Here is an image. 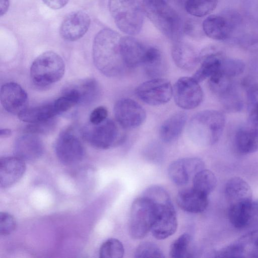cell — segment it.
Instances as JSON below:
<instances>
[{"instance_id": "cell-20", "label": "cell", "mask_w": 258, "mask_h": 258, "mask_svg": "<svg viewBox=\"0 0 258 258\" xmlns=\"http://www.w3.org/2000/svg\"><path fill=\"white\" fill-rule=\"evenodd\" d=\"M176 201L179 207L183 210L191 213H199L207 209L208 196L192 187L179 191L177 195Z\"/></svg>"}, {"instance_id": "cell-11", "label": "cell", "mask_w": 258, "mask_h": 258, "mask_svg": "<svg viewBox=\"0 0 258 258\" xmlns=\"http://www.w3.org/2000/svg\"><path fill=\"white\" fill-rule=\"evenodd\" d=\"M136 94L145 103L157 106L166 103L171 99L173 89L167 80L153 78L140 84L136 89Z\"/></svg>"}, {"instance_id": "cell-16", "label": "cell", "mask_w": 258, "mask_h": 258, "mask_svg": "<svg viewBox=\"0 0 258 258\" xmlns=\"http://www.w3.org/2000/svg\"><path fill=\"white\" fill-rule=\"evenodd\" d=\"M0 100L2 106L7 111L18 115L27 107L28 96L20 85L15 82H9L1 88Z\"/></svg>"}, {"instance_id": "cell-29", "label": "cell", "mask_w": 258, "mask_h": 258, "mask_svg": "<svg viewBox=\"0 0 258 258\" xmlns=\"http://www.w3.org/2000/svg\"><path fill=\"white\" fill-rule=\"evenodd\" d=\"M216 95L224 108L228 111L237 112L243 107V102L236 86L231 81L221 88Z\"/></svg>"}, {"instance_id": "cell-31", "label": "cell", "mask_w": 258, "mask_h": 258, "mask_svg": "<svg viewBox=\"0 0 258 258\" xmlns=\"http://www.w3.org/2000/svg\"><path fill=\"white\" fill-rule=\"evenodd\" d=\"M195 251L192 237L188 233H184L171 244L169 254L173 258L193 257Z\"/></svg>"}, {"instance_id": "cell-46", "label": "cell", "mask_w": 258, "mask_h": 258, "mask_svg": "<svg viewBox=\"0 0 258 258\" xmlns=\"http://www.w3.org/2000/svg\"><path fill=\"white\" fill-rule=\"evenodd\" d=\"M166 1H168V2H169V1H170V0H166Z\"/></svg>"}, {"instance_id": "cell-25", "label": "cell", "mask_w": 258, "mask_h": 258, "mask_svg": "<svg viewBox=\"0 0 258 258\" xmlns=\"http://www.w3.org/2000/svg\"><path fill=\"white\" fill-rule=\"evenodd\" d=\"M187 120L184 112H178L166 119L161 125L159 135L162 141L169 143L175 141L181 133Z\"/></svg>"}, {"instance_id": "cell-27", "label": "cell", "mask_w": 258, "mask_h": 258, "mask_svg": "<svg viewBox=\"0 0 258 258\" xmlns=\"http://www.w3.org/2000/svg\"><path fill=\"white\" fill-rule=\"evenodd\" d=\"M254 203H240L229 205L228 216L230 223L235 228L242 229L252 221Z\"/></svg>"}, {"instance_id": "cell-35", "label": "cell", "mask_w": 258, "mask_h": 258, "mask_svg": "<svg viewBox=\"0 0 258 258\" xmlns=\"http://www.w3.org/2000/svg\"><path fill=\"white\" fill-rule=\"evenodd\" d=\"M244 69L245 64L242 60L224 57L218 71L224 77L231 79L242 74Z\"/></svg>"}, {"instance_id": "cell-21", "label": "cell", "mask_w": 258, "mask_h": 258, "mask_svg": "<svg viewBox=\"0 0 258 258\" xmlns=\"http://www.w3.org/2000/svg\"><path fill=\"white\" fill-rule=\"evenodd\" d=\"M148 47V46L132 36L121 37L122 54L127 69L142 65Z\"/></svg>"}, {"instance_id": "cell-45", "label": "cell", "mask_w": 258, "mask_h": 258, "mask_svg": "<svg viewBox=\"0 0 258 258\" xmlns=\"http://www.w3.org/2000/svg\"><path fill=\"white\" fill-rule=\"evenodd\" d=\"M12 131L9 128H3L0 130V137L1 138H7L11 136Z\"/></svg>"}, {"instance_id": "cell-30", "label": "cell", "mask_w": 258, "mask_h": 258, "mask_svg": "<svg viewBox=\"0 0 258 258\" xmlns=\"http://www.w3.org/2000/svg\"><path fill=\"white\" fill-rule=\"evenodd\" d=\"M70 85L76 91L79 98V104H89L93 102L99 95V86L94 79H85Z\"/></svg>"}, {"instance_id": "cell-41", "label": "cell", "mask_w": 258, "mask_h": 258, "mask_svg": "<svg viewBox=\"0 0 258 258\" xmlns=\"http://www.w3.org/2000/svg\"><path fill=\"white\" fill-rule=\"evenodd\" d=\"M16 227V221L15 218L7 212L0 213V234L2 235H7L12 233Z\"/></svg>"}, {"instance_id": "cell-17", "label": "cell", "mask_w": 258, "mask_h": 258, "mask_svg": "<svg viewBox=\"0 0 258 258\" xmlns=\"http://www.w3.org/2000/svg\"><path fill=\"white\" fill-rule=\"evenodd\" d=\"M43 145L35 134L28 133L17 139L14 144L16 156L25 161H34L43 153Z\"/></svg>"}, {"instance_id": "cell-5", "label": "cell", "mask_w": 258, "mask_h": 258, "mask_svg": "<svg viewBox=\"0 0 258 258\" xmlns=\"http://www.w3.org/2000/svg\"><path fill=\"white\" fill-rule=\"evenodd\" d=\"M108 9L116 26L121 31L131 36L140 32L144 15L138 0H109Z\"/></svg>"}, {"instance_id": "cell-32", "label": "cell", "mask_w": 258, "mask_h": 258, "mask_svg": "<svg viewBox=\"0 0 258 258\" xmlns=\"http://www.w3.org/2000/svg\"><path fill=\"white\" fill-rule=\"evenodd\" d=\"M192 181L195 189L209 196L215 188L217 180L214 173L204 169L194 176Z\"/></svg>"}, {"instance_id": "cell-14", "label": "cell", "mask_w": 258, "mask_h": 258, "mask_svg": "<svg viewBox=\"0 0 258 258\" xmlns=\"http://www.w3.org/2000/svg\"><path fill=\"white\" fill-rule=\"evenodd\" d=\"M204 169L205 164L201 159L188 157L172 162L168 167V173L173 182L182 185L187 184L198 172Z\"/></svg>"}, {"instance_id": "cell-38", "label": "cell", "mask_w": 258, "mask_h": 258, "mask_svg": "<svg viewBox=\"0 0 258 258\" xmlns=\"http://www.w3.org/2000/svg\"><path fill=\"white\" fill-rule=\"evenodd\" d=\"M245 247V254L258 257V230L249 232L238 239Z\"/></svg>"}, {"instance_id": "cell-15", "label": "cell", "mask_w": 258, "mask_h": 258, "mask_svg": "<svg viewBox=\"0 0 258 258\" xmlns=\"http://www.w3.org/2000/svg\"><path fill=\"white\" fill-rule=\"evenodd\" d=\"M91 19L85 12L79 11L70 14L62 22L59 34L64 39L75 41L81 38L88 31Z\"/></svg>"}, {"instance_id": "cell-43", "label": "cell", "mask_w": 258, "mask_h": 258, "mask_svg": "<svg viewBox=\"0 0 258 258\" xmlns=\"http://www.w3.org/2000/svg\"><path fill=\"white\" fill-rule=\"evenodd\" d=\"M48 7L53 10H58L65 7L69 0H42Z\"/></svg>"}, {"instance_id": "cell-36", "label": "cell", "mask_w": 258, "mask_h": 258, "mask_svg": "<svg viewBox=\"0 0 258 258\" xmlns=\"http://www.w3.org/2000/svg\"><path fill=\"white\" fill-rule=\"evenodd\" d=\"M247 109L249 120L258 125V84H253L247 91Z\"/></svg>"}, {"instance_id": "cell-7", "label": "cell", "mask_w": 258, "mask_h": 258, "mask_svg": "<svg viewBox=\"0 0 258 258\" xmlns=\"http://www.w3.org/2000/svg\"><path fill=\"white\" fill-rule=\"evenodd\" d=\"M118 123L106 119L98 124L89 123L82 130L83 138L92 146L100 149H107L121 145L125 136Z\"/></svg>"}, {"instance_id": "cell-34", "label": "cell", "mask_w": 258, "mask_h": 258, "mask_svg": "<svg viewBox=\"0 0 258 258\" xmlns=\"http://www.w3.org/2000/svg\"><path fill=\"white\" fill-rule=\"evenodd\" d=\"M124 249L122 243L115 238L106 240L101 246L99 257L101 258H121L123 257Z\"/></svg>"}, {"instance_id": "cell-39", "label": "cell", "mask_w": 258, "mask_h": 258, "mask_svg": "<svg viewBox=\"0 0 258 258\" xmlns=\"http://www.w3.org/2000/svg\"><path fill=\"white\" fill-rule=\"evenodd\" d=\"M244 256H245V248L239 239L214 253V257H216Z\"/></svg>"}, {"instance_id": "cell-42", "label": "cell", "mask_w": 258, "mask_h": 258, "mask_svg": "<svg viewBox=\"0 0 258 258\" xmlns=\"http://www.w3.org/2000/svg\"><path fill=\"white\" fill-rule=\"evenodd\" d=\"M108 110L103 106H98L93 110L89 117L90 123L98 124L107 119Z\"/></svg>"}, {"instance_id": "cell-4", "label": "cell", "mask_w": 258, "mask_h": 258, "mask_svg": "<svg viewBox=\"0 0 258 258\" xmlns=\"http://www.w3.org/2000/svg\"><path fill=\"white\" fill-rule=\"evenodd\" d=\"M225 125L223 113L206 110L196 113L190 120L187 132L191 139L200 143L213 145L221 138Z\"/></svg>"}, {"instance_id": "cell-6", "label": "cell", "mask_w": 258, "mask_h": 258, "mask_svg": "<svg viewBox=\"0 0 258 258\" xmlns=\"http://www.w3.org/2000/svg\"><path fill=\"white\" fill-rule=\"evenodd\" d=\"M65 64L56 53L48 51L38 56L30 68V77L33 84L45 87L59 81L63 76Z\"/></svg>"}, {"instance_id": "cell-24", "label": "cell", "mask_w": 258, "mask_h": 258, "mask_svg": "<svg viewBox=\"0 0 258 258\" xmlns=\"http://www.w3.org/2000/svg\"><path fill=\"white\" fill-rule=\"evenodd\" d=\"M226 196L230 205L252 202V191L249 185L242 178L229 179L225 186Z\"/></svg>"}, {"instance_id": "cell-18", "label": "cell", "mask_w": 258, "mask_h": 258, "mask_svg": "<svg viewBox=\"0 0 258 258\" xmlns=\"http://www.w3.org/2000/svg\"><path fill=\"white\" fill-rule=\"evenodd\" d=\"M26 170L24 161L17 156L4 157L0 159V185L7 188L16 183Z\"/></svg>"}, {"instance_id": "cell-22", "label": "cell", "mask_w": 258, "mask_h": 258, "mask_svg": "<svg viewBox=\"0 0 258 258\" xmlns=\"http://www.w3.org/2000/svg\"><path fill=\"white\" fill-rule=\"evenodd\" d=\"M235 144L241 153L247 154L258 150V125L248 121L236 132Z\"/></svg>"}, {"instance_id": "cell-26", "label": "cell", "mask_w": 258, "mask_h": 258, "mask_svg": "<svg viewBox=\"0 0 258 258\" xmlns=\"http://www.w3.org/2000/svg\"><path fill=\"white\" fill-rule=\"evenodd\" d=\"M148 76L158 78L166 71V64L162 52L157 48L148 46L142 64Z\"/></svg>"}, {"instance_id": "cell-19", "label": "cell", "mask_w": 258, "mask_h": 258, "mask_svg": "<svg viewBox=\"0 0 258 258\" xmlns=\"http://www.w3.org/2000/svg\"><path fill=\"white\" fill-rule=\"evenodd\" d=\"M223 58L216 48L206 49L199 55L200 67L192 77L199 83L209 78L219 70Z\"/></svg>"}, {"instance_id": "cell-37", "label": "cell", "mask_w": 258, "mask_h": 258, "mask_svg": "<svg viewBox=\"0 0 258 258\" xmlns=\"http://www.w3.org/2000/svg\"><path fill=\"white\" fill-rule=\"evenodd\" d=\"M135 257H164L161 249L155 243L144 242L141 243L136 248Z\"/></svg>"}, {"instance_id": "cell-1", "label": "cell", "mask_w": 258, "mask_h": 258, "mask_svg": "<svg viewBox=\"0 0 258 258\" xmlns=\"http://www.w3.org/2000/svg\"><path fill=\"white\" fill-rule=\"evenodd\" d=\"M121 37L115 31L105 28L99 31L94 39V63L99 71L107 77H119L127 69L122 54Z\"/></svg>"}, {"instance_id": "cell-33", "label": "cell", "mask_w": 258, "mask_h": 258, "mask_svg": "<svg viewBox=\"0 0 258 258\" xmlns=\"http://www.w3.org/2000/svg\"><path fill=\"white\" fill-rule=\"evenodd\" d=\"M218 2V0H186L185 9L190 15L202 17L213 12Z\"/></svg>"}, {"instance_id": "cell-8", "label": "cell", "mask_w": 258, "mask_h": 258, "mask_svg": "<svg viewBox=\"0 0 258 258\" xmlns=\"http://www.w3.org/2000/svg\"><path fill=\"white\" fill-rule=\"evenodd\" d=\"M156 218L155 207L152 201L142 196L132 203L129 221V233L135 239L145 237L151 231Z\"/></svg>"}, {"instance_id": "cell-3", "label": "cell", "mask_w": 258, "mask_h": 258, "mask_svg": "<svg viewBox=\"0 0 258 258\" xmlns=\"http://www.w3.org/2000/svg\"><path fill=\"white\" fill-rule=\"evenodd\" d=\"M147 198L153 202L156 209V218L151 230L153 236L157 239H164L173 235L177 228V220L167 191L163 188H156Z\"/></svg>"}, {"instance_id": "cell-44", "label": "cell", "mask_w": 258, "mask_h": 258, "mask_svg": "<svg viewBox=\"0 0 258 258\" xmlns=\"http://www.w3.org/2000/svg\"><path fill=\"white\" fill-rule=\"evenodd\" d=\"M10 5V0H0V15L3 16L8 12Z\"/></svg>"}, {"instance_id": "cell-40", "label": "cell", "mask_w": 258, "mask_h": 258, "mask_svg": "<svg viewBox=\"0 0 258 258\" xmlns=\"http://www.w3.org/2000/svg\"><path fill=\"white\" fill-rule=\"evenodd\" d=\"M55 121L53 118L42 122L29 123L25 129L27 133L37 134L48 133L54 128Z\"/></svg>"}, {"instance_id": "cell-23", "label": "cell", "mask_w": 258, "mask_h": 258, "mask_svg": "<svg viewBox=\"0 0 258 258\" xmlns=\"http://www.w3.org/2000/svg\"><path fill=\"white\" fill-rule=\"evenodd\" d=\"M171 56L175 64L182 70H193L199 61V55L190 45L180 40L174 42Z\"/></svg>"}, {"instance_id": "cell-10", "label": "cell", "mask_w": 258, "mask_h": 258, "mask_svg": "<svg viewBox=\"0 0 258 258\" xmlns=\"http://www.w3.org/2000/svg\"><path fill=\"white\" fill-rule=\"evenodd\" d=\"M174 101L179 107L192 109L203 99V92L199 82L193 77H183L177 80L173 88Z\"/></svg>"}, {"instance_id": "cell-13", "label": "cell", "mask_w": 258, "mask_h": 258, "mask_svg": "<svg viewBox=\"0 0 258 258\" xmlns=\"http://www.w3.org/2000/svg\"><path fill=\"white\" fill-rule=\"evenodd\" d=\"M231 14H214L207 17L203 22L202 28L209 37L224 40L231 35L236 18Z\"/></svg>"}, {"instance_id": "cell-28", "label": "cell", "mask_w": 258, "mask_h": 258, "mask_svg": "<svg viewBox=\"0 0 258 258\" xmlns=\"http://www.w3.org/2000/svg\"><path fill=\"white\" fill-rule=\"evenodd\" d=\"M57 114L53 102L27 107L18 115L19 119L23 122L33 123L52 119Z\"/></svg>"}, {"instance_id": "cell-12", "label": "cell", "mask_w": 258, "mask_h": 258, "mask_svg": "<svg viewBox=\"0 0 258 258\" xmlns=\"http://www.w3.org/2000/svg\"><path fill=\"white\" fill-rule=\"evenodd\" d=\"M116 122L124 129H131L141 125L145 121V110L138 102L130 98L118 100L114 106Z\"/></svg>"}, {"instance_id": "cell-2", "label": "cell", "mask_w": 258, "mask_h": 258, "mask_svg": "<svg viewBox=\"0 0 258 258\" xmlns=\"http://www.w3.org/2000/svg\"><path fill=\"white\" fill-rule=\"evenodd\" d=\"M149 19L168 39L179 41L183 31L182 22L178 13L166 0H142Z\"/></svg>"}, {"instance_id": "cell-9", "label": "cell", "mask_w": 258, "mask_h": 258, "mask_svg": "<svg viewBox=\"0 0 258 258\" xmlns=\"http://www.w3.org/2000/svg\"><path fill=\"white\" fill-rule=\"evenodd\" d=\"M55 152L63 164L72 165L81 162L84 156L82 142L71 128H67L59 135L55 143Z\"/></svg>"}]
</instances>
